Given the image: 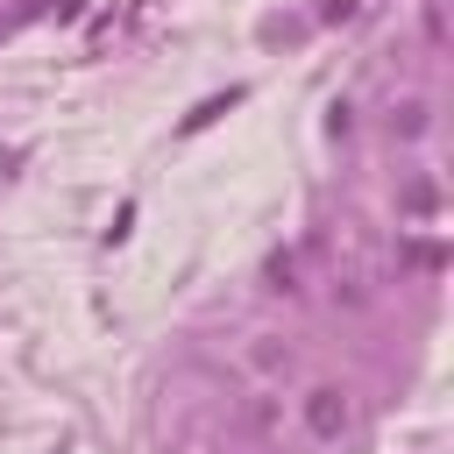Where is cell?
Wrapping results in <instances>:
<instances>
[{
    "label": "cell",
    "mask_w": 454,
    "mask_h": 454,
    "mask_svg": "<svg viewBox=\"0 0 454 454\" xmlns=\"http://www.w3.org/2000/svg\"><path fill=\"white\" fill-rule=\"evenodd\" d=\"M305 433L312 440H340L348 433V390H333V383L305 390Z\"/></svg>",
    "instance_id": "cell-1"
},
{
    "label": "cell",
    "mask_w": 454,
    "mask_h": 454,
    "mask_svg": "<svg viewBox=\"0 0 454 454\" xmlns=\"http://www.w3.org/2000/svg\"><path fill=\"white\" fill-rule=\"evenodd\" d=\"M419 128H426V106H419V99H411V106H397V135H419Z\"/></svg>",
    "instance_id": "cell-2"
}]
</instances>
